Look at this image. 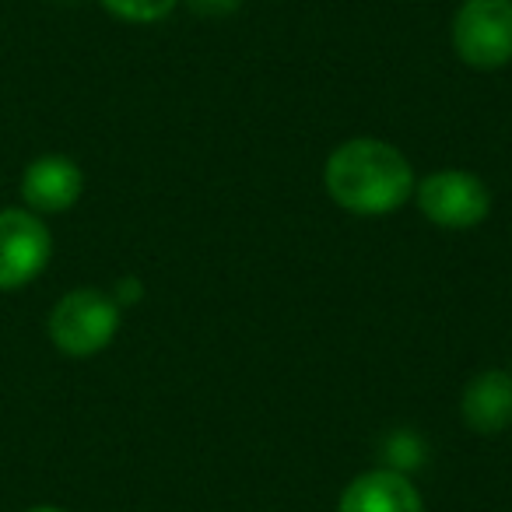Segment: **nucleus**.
I'll use <instances>...</instances> for the list:
<instances>
[{
	"label": "nucleus",
	"mask_w": 512,
	"mask_h": 512,
	"mask_svg": "<svg viewBox=\"0 0 512 512\" xmlns=\"http://www.w3.org/2000/svg\"><path fill=\"white\" fill-rule=\"evenodd\" d=\"M453 50L474 71L512 60V0H467L453 15Z\"/></svg>",
	"instance_id": "3"
},
{
	"label": "nucleus",
	"mask_w": 512,
	"mask_h": 512,
	"mask_svg": "<svg viewBox=\"0 0 512 512\" xmlns=\"http://www.w3.org/2000/svg\"><path fill=\"white\" fill-rule=\"evenodd\" d=\"M85 190V172L67 155H43L25 169L22 200L32 214L71 211Z\"/></svg>",
	"instance_id": "6"
},
{
	"label": "nucleus",
	"mask_w": 512,
	"mask_h": 512,
	"mask_svg": "<svg viewBox=\"0 0 512 512\" xmlns=\"http://www.w3.org/2000/svg\"><path fill=\"white\" fill-rule=\"evenodd\" d=\"M53 235L29 207L0 211V292H18L46 271Z\"/></svg>",
	"instance_id": "5"
},
{
	"label": "nucleus",
	"mask_w": 512,
	"mask_h": 512,
	"mask_svg": "<svg viewBox=\"0 0 512 512\" xmlns=\"http://www.w3.org/2000/svg\"><path fill=\"white\" fill-rule=\"evenodd\" d=\"M186 4H190V11L200 18H225V15H232V11H239L242 0H186Z\"/></svg>",
	"instance_id": "10"
},
{
	"label": "nucleus",
	"mask_w": 512,
	"mask_h": 512,
	"mask_svg": "<svg viewBox=\"0 0 512 512\" xmlns=\"http://www.w3.org/2000/svg\"><path fill=\"white\" fill-rule=\"evenodd\" d=\"M337 512H425L421 495L400 470H365L341 491Z\"/></svg>",
	"instance_id": "7"
},
{
	"label": "nucleus",
	"mask_w": 512,
	"mask_h": 512,
	"mask_svg": "<svg viewBox=\"0 0 512 512\" xmlns=\"http://www.w3.org/2000/svg\"><path fill=\"white\" fill-rule=\"evenodd\" d=\"M29 512H64V509H57V505H36V509H29Z\"/></svg>",
	"instance_id": "11"
},
{
	"label": "nucleus",
	"mask_w": 512,
	"mask_h": 512,
	"mask_svg": "<svg viewBox=\"0 0 512 512\" xmlns=\"http://www.w3.org/2000/svg\"><path fill=\"white\" fill-rule=\"evenodd\" d=\"M414 200H418L421 214L432 225L449 228V232H463L474 228L488 218L491 211V193L474 172L463 169H439L425 176L414 186Z\"/></svg>",
	"instance_id": "4"
},
{
	"label": "nucleus",
	"mask_w": 512,
	"mask_h": 512,
	"mask_svg": "<svg viewBox=\"0 0 512 512\" xmlns=\"http://www.w3.org/2000/svg\"><path fill=\"white\" fill-rule=\"evenodd\" d=\"M179 0H102V8L109 15L123 18V22H137V25H148V22H162L176 11Z\"/></svg>",
	"instance_id": "9"
},
{
	"label": "nucleus",
	"mask_w": 512,
	"mask_h": 512,
	"mask_svg": "<svg viewBox=\"0 0 512 512\" xmlns=\"http://www.w3.org/2000/svg\"><path fill=\"white\" fill-rule=\"evenodd\" d=\"M460 414L477 435H498L512 425V376L488 369L463 390Z\"/></svg>",
	"instance_id": "8"
},
{
	"label": "nucleus",
	"mask_w": 512,
	"mask_h": 512,
	"mask_svg": "<svg viewBox=\"0 0 512 512\" xmlns=\"http://www.w3.org/2000/svg\"><path fill=\"white\" fill-rule=\"evenodd\" d=\"M50 341L57 351L71 358H88L109 348L120 330V302L109 299L99 288H74L53 306L50 313Z\"/></svg>",
	"instance_id": "2"
},
{
	"label": "nucleus",
	"mask_w": 512,
	"mask_h": 512,
	"mask_svg": "<svg viewBox=\"0 0 512 512\" xmlns=\"http://www.w3.org/2000/svg\"><path fill=\"white\" fill-rule=\"evenodd\" d=\"M327 190L337 207L362 218L390 214L414 193V169L393 144L376 137H355L344 141L327 158Z\"/></svg>",
	"instance_id": "1"
}]
</instances>
